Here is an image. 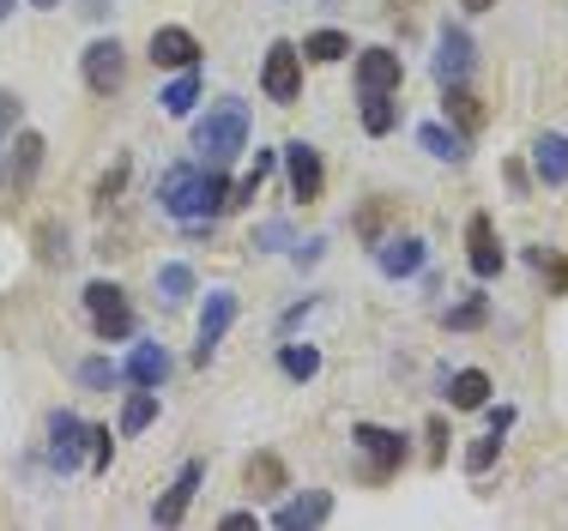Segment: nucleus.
<instances>
[{
  "instance_id": "c9c22d12",
  "label": "nucleus",
  "mask_w": 568,
  "mask_h": 531,
  "mask_svg": "<svg viewBox=\"0 0 568 531\" xmlns=\"http://www.w3.org/2000/svg\"><path fill=\"white\" fill-rule=\"evenodd\" d=\"M261 182H266V175H261V170H248V175H242L236 187H230L224 212H242V206H254V194H261Z\"/></svg>"
},
{
  "instance_id": "c756f323",
  "label": "nucleus",
  "mask_w": 568,
  "mask_h": 531,
  "mask_svg": "<svg viewBox=\"0 0 568 531\" xmlns=\"http://www.w3.org/2000/svg\"><path fill=\"white\" fill-rule=\"evenodd\" d=\"M394 127H399V103L394 98H363V133L382 140V133H394Z\"/></svg>"
},
{
  "instance_id": "58836bf2",
  "label": "nucleus",
  "mask_w": 568,
  "mask_h": 531,
  "mask_svg": "<svg viewBox=\"0 0 568 531\" xmlns=\"http://www.w3.org/2000/svg\"><path fill=\"white\" fill-rule=\"evenodd\" d=\"M19 115H24V103L12 98V91H0V145H7L12 127H19Z\"/></svg>"
},
{
  "instance_id": "dca6fc26",
  "label": "nucleus",
  "mask_w": 568,
  "mask_h": 531,
  "mask_svg": "<svg viewBox=\"0 0 568 531\" xmlns=\"http://www.w3.org/2000/svg\"><path fill=\"white\" fill-rule=\"evenodd\" d=\"M200 37L182 31V24H158L152 31V67H170V73H182V67H200Z\"/></svg>"
},
{
  "instance_id": "0eeeda50",
  "label": "nucleus",
  "mask_w": 568,
  "mask_h": 531,
  "mask_svg": "<svg viewBox=\"0 0 568 531\" xmlns=\"http://www.w3.org/2000/svg\"><path fill=\"white\" fill-rule=\"evenodd\" d=\"M466 261H471V278H478V284H490L496 272L508 266L503 242H496V224H490V212H471V217H466Z\"/></svg>"
},
{
  "instance_id": "b1692460",
  "label": "nucleus",
  "mask_w": 568,
  "mask_h": 531,
  "mask_svg": "<svg viewBox=\"0 0 568 531\" xmlns=\"http://www.w3.org/2000/svg\"><path fill=\"white\" fill-rule=\"evenodd\" d=\"M242 478H248V489H254V496H284V489H291V478H284V466H278L273 453H254Z\"/></svg>"
},
{
  "instance_id": "4c0bfd02",
  "label": "nucleus",
  "mask_w": 568,
  "mask_h": 531,
  "mask_svg": "<svg viewBox=\"0 0 568 531\" xmlns=\"http://www.w3.org/2000/svg\"><path fill=\"white\" fill-rule=\"evenodd\" d=\"M121 187H128V157H115V163H110V175L98 182V206H110Z\"/></svg>"
},
{
  "instance_id": "412c9836",
  "label": "nucleus",
  "mask_w": 568,
  "mask_h": 531,
  "mask_svg": "<svg viewBox=\"0 0 568 531\" xmlns=\"http://www.w3.org/2000/svg\"><path fill=\"white\" fill-rule=\"evenodd\" d=\"M490 375H484V369H459L454 380H448V405H454V411H484V405H490Z\"/></svg>"
},
{
  "instance_id": "9d476101",
  "label": "nucleus",
  "mask_w": 568,
  "mask_h": 531,
  "mask_svg": "<svg viewBox=\"0 0 568 531\" xmlns=\"http://www.w3.org/2000/svg\"><path fill=\"white\" fill-rule=\"evenodd\" d=\"M284 175H291V200H303V206H315L321 187H327L321 152H315L308 140H291V145H284Z\"/></svg>"
},
{
  "instance_id": "4be33fe9",
  "label": "nucleus",
  "mask_w": 568,
  "mask_h": 531,
  "mask_svg": "<svg viewBox=\"0 0 568 531\" xmlns=\"http://www.w3.org/2000/svg\"><path fill=\"white\" fill-rule=\"evenodd\" d=\"M158 103H164V115H175V121L194 115V103H200V73H194V67H182V73L164 85V98H158Z\"/></svg>"
},
{
  "instance_id": "f3484780",
  "label": "nucleus",
  "mask_w": 568,
  "mask_h": 531,
  "mask_svg": "<svg viewBox=\"0 0 568 531\" xmlns=\"http://www.w3.org/2000/svg\"><path fill=\"white\" fill-rule=\"evenodd\" d=\"M200 483H206V459H187V466L175 471V483L164 489V501L152 508V520L158 525H182V513H187V501L200 496Z\"/></svg>"
},
{
  "instance_id": "39448f33",
  "label": "nucleus",
  "mask_w": 568,
  "mask_h": 531,
  "mask_svg": "<svg viewBox=\"0 0 568 531\" xmlns=\"http://www.w3.org/2000/svg\"><path fill=\"white\" fill-rule=\"evenodd\" d=\"M79 73H85L91 98H115V91L128 85V49H121L115 37H98V43L79 54Z\"/></svg>"
},
{
  "instance_id": "f03ea898",
  "label": "nucleus",
  "mask_w": 568,
  "mask_h": 531,
  "mask_svg": "<svg viewBox=\"0 0 568 531\" xmlns=\"http://www.w3.org/2000/svg\"><path fill=\"white\" fill-rule=\"evenodd\" d=\"M194 152H200V163H219V170L230 157L248 152V103H242V98L212 103L206 115L194 121Z\"/></svg>"
},
{
  "instance_id": "a211bd4d",
  "label": "nucleus",
  "mask_w": 568,
  "mask_h": 531,
  "mask_svg": "<svg viewBox=\"0 0 568 531\" xmlns=\"http://www.w3.org/2000/svg\"><path fill=\"white\" fill-rule=\"evenodd\" d=\"M532 170L545 187H568V133H538L532 140Z\"/></svg>"
},
{
  "instance_id": "e433bc0d",
  "label": "nucleus",
  "mask_w": 568,
  "mask_h": 531,
  "mask_svg": "<svg viewBox=\"0 0 568 531\" xmlns=\"http://www.w3.org/2000/svg\"><path fill=\"white\" fill-rule=\"evenodd\" d=\"M254 248H266V254L291 248V224H284V217H273V224H261V229H254Z\"/></svg>"
},
{
  "instance_id": "c03bdc74",
  "label": "nucleus",
  "mask_w": 568,
  "mask_h": 531,
  "mask_svg": "<svg viewBox=\"0 0 568 531\" xmlns=\"http://www.w3.org/2000/svg\"><path fill=\"white\" fill-rule=\"evenodd\" d=\"M31 7H61V0H31Z\"/></svg>"
},
{
  "instance_id": "7c9ffc66",
  "label": "nucleus",
  "mask_w": 568,
  "mask_h": 531,
  "mask_svg": "<svg viewBox=\"0 0 568 531\" xmlns=\"http://www.w3.org/2000/svg\"><path fill=\"white\" fill-rule=\"evenodd\" d=\"M503 441H508V435H496V429H490L484 441H471V447H466V471H471V478H484V471L496 466V453H503Z\"/></svg>"
},
{
  "instance_id": "ddd939ff",
  "label": "nucleus",
  "mask_w": 568,
  "mask_h": 531,
  "mask_svg": "<svg viewBox=\"0 0 568 531\" xmlns=\"http://www.w3.org/2000/svg\"><path fill=\"white\" fill-rule=\"evenodd\" d=\"M230 320H236V290H206V308H200V345H194V362H212V350L224 345Z\"/></svg>"
},
{
  "instance_id": "4468645a",
  "label": "nucleus",
  "mask_w": 568,
  "mask_h": 531,
  "mask_svg": "<svg viewBox=\"0 0 568 531\" xmlns=\"http://www.w3.org/2000/svg\"><path fill=\"white\" fill-rule=\"evenodd\" d=\"M327 520H333V489H303V496H291L273 513V531H315Z\"/></svg>"
},
{
  "instance_id": "423d86ee",
  "label": "nucleus",
  "mask_w": 568,
  "mask_h": 531,
  "mask_svg": "<svg viewBox=\"0 0 568 531\" xmlns=\"http://www.w3.org/2000/svg\"><path fill=\"white\" fill-rule=\"evenodd\" d=\"M261 91L273 103H296V98H303V49H296V43H273V49H266Z\"/></svg>"
},
{
  "instance_id": "6e6552de",
  "label": "nucleus",
  "mask_w": 568,
  "mask_h": 531,
  "mask_svg": "<svg viewBox=\"0 0 568 531\" xmlns=\"http://www.w3.org/2000/svg\"><path fill=\"white\" fill-rule=\"evenodd\" d=\"M471 67H478V49H471L466 24H442V37H436V85H466Z\"/></svg>"
},
{
  "instance_id": "7ed1b4c3",
  "label": "nucleus",
  "mask_w": 568,
  "mask_h": 531,
  "mask_svg": "<svg viewBox=\"0 0 568 531\" xmlns=\"http://www.w3.org/2000/svg\"><path fill=\"white\" fill-rule=\"evenodd\" d=\"M85 315H91V326H98L103 345H121V338L140 333V320H133V308H128V290L110 284V278H91L85 284Z\"/></svg>"
},
{
  "instance_id": "1a4fd4ad",
  "label": "nucleus",
  "mask_w": 568,
  "mask_h": 531,
  "mask_svg": "<svg viewBox=\"0 0 568 531\" xmlns=\"http://www.w3.org/2000/svg\"><path fill=\"white\" fill-rule=\"evenodd\" d=\"M405 85V61L394 49H363L357 54V91L363 98H399Z\"/></svg>"
},
{
  "instance_id": "cd10ccee",
  "label": "nucleus",
  "mask_w": 568,
  "mask_h": 531,
  "mask_svg": "<svg viewBox=\"0 0 568 531\" xmlns=\"http://www.w3.org/2000/svg\"><path fill=\"white\" fill-rule=\"evenodd\" d=\"M303 54H308V61H321V67H333V61H345V54H351V37L345 31H315V37H303Z\"/></svg>"
},
{
  "instance_id": "ea45409f",
  "label": "nucleus",
  "mask_w": 568,
  "mask_h": 531,
  "mask_svg": "<svg viewBox=\"0 0 568 531\" xmlns=\"http://www.w3.org/2000/svg\"><path fill=\"white\" fill-rule=\"evenodd\" d=\"M429 441H436V459H448V441H454V435H448V423H442V417L429 423Z\"/></svg>"
},
{
  "instance_id": "f257e3e1",
  "label": "nucleus",
  "mask_w": 568,
  "mask_h": 531,
  "mask_svg": "<svg viewBox=\"0 0 568 531\" xmlns=\"http://www.w3.org/2000/svg\"><path fill=\"white\" fill-rule=\"evenodd\" d=\"M230 200V182L219 163H170L164 175H158V206L170 217H182V224H206V217H219Z\"/></svg>"
},
{
  "instance_id": "20e7f679",
  "label": "nucleus",
  "mask_w": 568,
  "mask_h": 531,
  "mask_svg": "<svg viewBox=\"0 0 568 531\" xmlns=\"http://www.w3.org/2000/svg\"><path fill=\"white\" fill-rule=\"evenodd\" d=\"M351 447L369 459V466H363V478H369V483H387L405 466V453H412V447H405V435L399 429H382V423H357V429H351Z\"/></svg>"
},
{
  "instance_id": "393cba45",
  "label": "nucleus",
  "mask_w": 568,
  "mask_h": 531,
  "mask_svg": "<svg viewBox=\"0 0 568 531\" xmlns=\"http://www.w3.org/2000/svg\"><path fill=\"white\" fill-rule=\"evenodd\" d=\"M158 423V387H140L128 392V405H121V435H140Z\"/></svg>"
},
{
  "instance_id": "f8f14e48",
  "label": "nucleus",
  "mask_w": 568,
  "mask_h": 531,
  "mask_svg": "<svg viewBox=\"0 0 568 531\" xmlns=\"http://www.w3.org/2000/svg\"><path fill=\"white\" fill-rule=\"evenodd\" d=\"M43 133H31V127H19L12 133V152H7V163H0V175H7V187L12 194H24V187L37 182V170H43Z\"/></svg>"
},
{
  "instance_id": "f704fd0d",
  "label": "nucleus",
  "mask_w": 568,
  "mask_h": 531,
  "mask_svg": "<svg viewBox=\"0 0 568 531\" xmlns=\"http://www.w3.org/2000/svg\"><path fill=\"white\" fill-rule=\"evenodd\" d=\"M526 261H532L538 272H550V290H568V261H557L550 248H526Z\"/></svg>"
},
{
  "instance_id": "c85d7f7f",
  "label": "nucleus",
  "mask_w": 568,
  "mask_h": 531,
  "mask_svg": "<svg viewBox=\"0 0 568 531\" xmlns=\"http://www.w3.org/2000/svg\"><path fill=\"white\" fill-rule=\"evenodd\" d=\"M278 369L291 375V380H315L321 375V350L315 345H284L278 350Z\"/></svg>"
},
{
  "instance_id": "a19ab883",
  "label": "nucleus",
  "mask_w": 568,
  "mask_h": 531,
  "mask_svg": "<svg viewBox=\"0 0 568 531\" xmlns=\"http://www.w3.org/2000/svg\"><path fill=\"white\" fill-rule=\"evenodd\" d=\"M321 248H327L321 236H315V242H303V248H296V266H315V261H321Z\"/></svg>"
},
{
  "instance_id": "2eb2a0df",
  "label": "nucleus",
  "mask_w": 568,
  "mask_h": 531,
  "mask_svg": "<svg viewBox=\"0 0 568 531\" xmlns=\"http://www.w3.org/2000/svg\"><path fill=\"white\" fill-rule=\"evenodd\" d=\"M429 261V242L424 236H382L375 242V266L387 272V278H417Z\"/></svg>"
},
{
  "instance_id": "473e14b6",
  "label": "nucleus",
  "mask_w": 568,
  "mask_h": 531,
  "mask_svg": "<svg viewBox=\"0 0 568 531\" xmlns=\"http://www.w3.org/2000/svg\"><path fill=\"white\" fill-rule=\"evenodd\" d=\"M79 380H85V387H98V392H110L115 380H121V369H115L110 357H85V362H79Z\"/></svg>"
},
{
  "instance_id": "6ab92c4d",
  "label": "nucleus",
  "mask_w": 568,
  "mask_h": 531,
  "mask_svg": "<svg viewBox=\"0 0 568 531\" xmlns=\"http://www.w3.org/2000/svg\"><path fill=\"white\" fill-rule=\"evenodd\" d=\"M121 375H128L133 387H164L170 380V350L164 345H133V357H128Z\"/></svg>"
},
{
  "instance_id": "a878e982",
  "label": "nucleus",
  "mask_w": 568,
  "mask_h": 531,
  "mask_svg": "<svg viewBox=\"0 0 568 531\" xmlns=\"http://www.w3.org/2000/svg\"><path fill=\"white\" fill-rule=\"evenodd\" d=\"M158 296L175 308V303H187L194 296V266H182V261H170V266H158Z\"/></svg>"
},
{
  "instance_id": "5701e85b",
  "label": "nucleus",
  "mask_w": 568,
  "mask_h": 531,
  "mask_svg": "<svg viewBox=\"0 0 568 531\" xmlns=\"http://www.w3.org/2000/svg\"><path fill=\"white\" fill-rule=\"evenodd\" d=\"M442 103H448V115H454V127H459V133H466V140H471V133H478V127H484V103H478V98H471V91H466V85H442Z\"/></svg>"
},
{
  "instance_id": "9b49d317",
  "label": "nucleus",
  "mask_w": 568,
  "mask_h": 531,
  "mask_svg": "<svg viewBox=\"0 0 568 531\" xmlns=\"http://www.w3.org/2000/svg\"><path fill=\"white\" fill-rule=\"evenodd\" d=\"M85 429L91 423H79V411H55V417H49V466H55V471H79V466H85Z\"/></svg>"
},
{
  "instance_id": "aec40b11",
  "label": "nucleus",
  "mask_w": 568,
  "mask_h": 531,
  "mask_svg": "<svg viewBox=\"0 0 568 531\" xmlns=\"http://www.w3.org/2000/svg\"><path fill=\"white\" fill-rule=\"evenodd\" d=\"M417 145L442 163H466V133L448 127V121H424V127H417Z\"/></svg>"
},
{
  "instance_id": "bb28decb",
  "label": "nucleus",
  "mask_w": 568,
  "mask_h": 531,
  "mask_svg": "<svg viewBox=\"0 0 568 531\" xmlns=\"http://www.w3.org/2000/svg\"><path fill=\"white\" fill-rule=\"evenodd\" d=\"M484 320H490V296H466V303H454L448 315H442L448 333H478Z\"/></svg>"
},
{
  "instance_id": "37998d69",
  "label": "nucleus",
  "mask_w": 568,
  "mask_h": 531,
  "mask_svg": "<svg viewBox=\"0 0 568 531\" xmlns=\"http://www.w3.org/2000/svg\"><path fill=\"white\" fill-rule=\"evenodd\" d=\"M12 7H19V0H0V19H7V12H12Z\"/></svg>"
},
{
  "instance_id": "72a5a7b5",
  "label": "nucleus",
  "mask_w": 568,
  "mask_h": 531,
  "mask_svg": "<svg viewBox=\"0 0 568 531\" xmlns=\"http://www.w3.org/2000/svg\"><path fill=\"white\" fill-rule=\"evenodd\" d=\"M382 224H387V200H369V206L357 212V236L375 248V242H382Z\"/></svg>"
},
{
  "instance_id": "2f4dec72",
  "label": "nucleus",
  "mask_w": 568,
  "mask_h": 531,
  "mask_svg": "<svg viewBox=\"0 0 568 531\" xmlns=\"http://www.w3.org/2000/svg\"><path fill=\"white\" fill-rule=\"evenodd\" d=\"M110 459H115V435L110 429H85V466L110 471Z\"/></svg>"
},
{
  "instance_id": "79ce46f5",
  "label": "nucleus",
  "mask_w": 568,
  "mask_h": 531,
  "mask_svg": "<svg viewBox=\"0 0 568 531\" xmlns=\"http://www.w3.org/2000/svg\"><path fill=\"white\" fill-rule=\"evenodd\" d=\"M219 525H224V531H248V525H254V513H242V508H236V513H224Z\"/></svg>"
}]
</instances>
